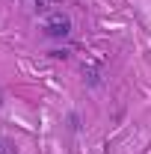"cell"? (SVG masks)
Listing matches in <instances>:
<instances>
[{
  "label": "cell",
  "instance_id": "obj_2",
  "mask_svg": "<svg viewBox=\"0 0 151 154\" xmlns=\"http://www.w3.org/2000/svg\"><path fill=\"white\" fill-rule=\"evenodd\" d=\"M39 3V9H45V6H48V3H54V0H36Z\"/></svg>",
  "mask_w": 151,
  "mask_h": 154
},
{
  "label": "cell",
  "instance_id": "obj_1",
  "mask_svg": "<svg viewBox=\"0 0 151 154\" xmlns=\"http://www.w3.org/2000/svg\"><path fill=\"white\" fill-rule=\"evenodd\" d=\"M45 36L48 38H65L71 33V18L68 15H62V12H54V15H48L45 18Z\"/></svg>",
  "mask_w": 151,
  "mask_h": 154
}]
</instances>
